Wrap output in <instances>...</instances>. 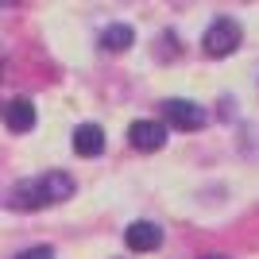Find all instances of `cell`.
<instances>
[{
	"label": "cell",
	"instance_id": "cell-9",
	"mask_svg": "<svg viewBox=\"0 0 259 259\" xmlns=\"http://www.w3.org/2000/svg\"><path fill=\"white\" fill-rule=\"evenodd\" d=\"M16 259H54V251L51 248H27V251H20Z\"/></svg>",
	"mask_w": 259,
	"mask_h": 259
},
{
	"label": "cell",
	"instance_id": "cell-1",
	"mask_svg": "<svg viewBox=\"0 0 259 259\" xmlns=\"http://www.w3.org/2000/svg\"><path fill=\"white\" fill-rule=\"evenodd\" d=\"M74 194V178L62 170H47L39 178H27L12 190V209H47Z\"/></svg>",
	"mask_w": 259,
	"mask_h": 259
},
{
	"label": "cell",
	"instance_id": "cell-8",
	"mask_svg": "<svg viewBox=\"0 0 259 259\" xmlns=\"http://www.w3.org/2000/svg\"><path fill=\"white\" fill-rule=\"evenodd\" d=\"M132 39H136V31H132L128 23H112V27H105V35H101V47H105L108 54H120L128 51Z\"/></svg>",
	"mask_w": 259,
	"mask_h": 259
},
{
	"label": "cell",
	"instance_id": "cell-6",
	"mask_svg": "<svg viewBox=\"0 0 259 259\" xmlns=\"http://www.w3.org/2000/svg\"><path fill=\"white\" fill-rule=\"evenodd\" d=\"M124 240H128L132 251H155V248L162 244V228L151 225V221H136V225H128Z\"/></svg>",
	"mask_w": 259,
	"mask_h": 259
},
{
	"label": "cell",
	"instance_id": "cell-5",
	"mask_svg": "<svg viewBox=\"0 0 259 259\" xmlns=\"http://www.w3.org/2000/svg\"><path fill=\"white\" fill-rule=\"evenodd\" d=\"M4 112V124H8V132H31L35 128V105L27 97H16V101H8V105L0 108Z\"/></svg>",
	"mask_w": 259,
	"mask_h": 259
},
{
	"label": "cell",
	"instance_id": "cell-10",
	"mask_svg": "<svg viewBox=\"0 0 259 259\" xmlns=\"http://www.w3.org/2000/svg\"><path fill=\"white\" fill-rule=\"evenodd\" d=\"M8 4H16V0H0V8H8Z\"/></svg>",
	"mask_w": 259,
	"mask_h": 259
},
{
	"label": "cell",
	"instance_id": "cell-2",
	"mask_svg": "<svg viewBox=\"0 0 259 259\" xmlns=\"http://www.w3.org/2000/svg\"><path fill=\"white\" fill-rule=\"evenodd\" d=\"M240 39H244V31H240L236 20H228V16H217V23H209L205 31V54H213V58H225V54H232L240 47Z\"/></svg>",
	"mask_w": 259,
	"mask_h": 259
},
{
	"label": "cell",
	"instance_id": "cell-3",
	"mask_svg": "<svg viewBox=\"0 0 259 259\" xmlns=\"http://www.w3.org/2000/svg\"><path fill=\"white\" fill-rule=\"evenodd\" d=\"M162 116H166V124H174L178 132H197V128H205V112H201V105L182 101V97L166 101V105H162Z\"/></svg>",
	"mask_w": 259,
	"mask_h": 259
},
{
	"label": "cell",
	"instance_id": "cell-11",
	"mask_svg": "<svg viewBox=\"0 0 259 259\" xmlns=\"http://www.w3.org/2000/svg\"><path fill=\"white\" fill-rule=\"evenodd\" d=\"M201 259H225V255H201Z\"/></svg>",
	"mask_w": 259,
	"mask_h": 259
},
{
	"label": "cell",
	"instance_id": "cell-4",
	"mask_svg": "<svg viewBox=\"0 0 259 259\" xmlns=\"http://www.w3.org/2000/svg\"><path fill=\"white\" fill-rule=\"evenodd\" d=\"M128 140L136 151H159L162 143H166V128L155 124V120H132L128 128Z\"/></svg>",
	"mask_w": 259,
	"mask_h": 259
},
{
	"label": "cell",
	"instance_id": "cell-7",
	"mask_svg": "<svg viewBox=\"0 0 259 259\" xmlns=\"http://www.w3.org/2000/svg\"><path fill=\"white\" fill-rule=\"evenodd\" d=\"M74 151L81 155V159L101 155V151H105V132H101L97 124H77V132H74Z\"/></svg>",
	"mask_w": 259,
	"mask_h": 259
}]
</instances>
